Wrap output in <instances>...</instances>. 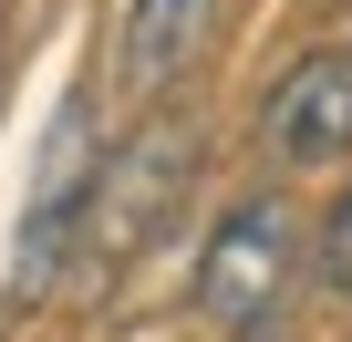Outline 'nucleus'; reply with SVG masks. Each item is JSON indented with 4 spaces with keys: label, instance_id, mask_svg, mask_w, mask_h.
Returning <instances> with one entry per match:
<instances>
[{
    "label": "nucleus",
    "instance_id": "obj_1",
    "mask_svg": "<svg viewBox=\"0 0 352 342\" xmlns=\"http://www.w3.org/2000/svg\"><path fill=\"white\" fill-rule=\"evenodd\" d=\"M187 177H197V135L176 125V114H145L124 145H104V156H94V197H83V239H73V290L124 280V270L166 239Z\"/></svg>",
    "mask_w": 352,
    "mask_h": 342
},
{
    "label": "nucleus",
    "instance_id": "obj_2",
    "mask_svg": "<svg viewBox=\"0 0 352 342\" xmlns=\"http://www.w3.org/2000/svg\"><path fill=\"white\" fill-rule=\"evenodd\" d=\"M94 156H104V135H94V94L73 83V94H63V125H52V145H42V177H32L21 239H11L0 332L32 321L42 301H63V290H73V239H83V197H94Z\"/></svg>",
    "mask_w": 352,
    "mask_h": 342
},
{
    "label": "nucleus",
    "instance_id": "obj_3",
    "mask_svg": "<svg viewBox=\"0 0 352 342\" xmlns=\"http://www.w3.org/2000/svg\"><path fill=\"white\" fill-rule=\"evenodd\" d=\"M290 280H300V218H290V197H239V208L208 228L187 301H197L218 332H259Z\"/></svg>",
    "mask_w": 352,
    "mask_h": 342
},
{
    "label": "nucleus",
    "instance_id": "obj_4",
    "mask_svg": "<svg viewBox=\"0 0 352 342\" xmlns=\"http://www.w3.org/2000/svg\"><path fill=\"white\" fill-rule=\"evenodd\" d=\"M259 145L290 166V177H321V166H352V42L300 52L270 94H259Z\"/></svg>",
    "mask_w": 352,
    "mask_h": 342
},
{
    "label": "nucleus",
    "instance_id": "obj_5",
    "mask_svg": "<svg viewBox=\"0 0 352 342\" xmlns=\"http://www.w3.org/2000/svg\"><path fill=\"white\" fill-rule=\"evenodd\" d=\"M228 0H124V21H114V94L124 104H155L187 83V63L208 52Z\"/></svg>",
    "mask_w": 352,
    "mask_h": 342
},
{
    "label": "nucleus",
    "instance_id": "obj_6",
    "mask_svg": "<svg viewBox=\"0 0 352 342\" xmlns=\"http://www.w3.org/2000/svg\"><path fill=\"white\" fill-rule=\"evenodd\" d=\"M311 280H321L331 301H352V187L331 197V218H321V239H311Z\"/></svg>",
    "mask_w": 352,
    "mask_h": 342
},
{
    "label": "nucleus",
    "instance_id": "obj_7",
    "mask_svg": "<svg viewBox=\"0 0 352 342\" xmlns=\"http://www.w3.org/2000/svg\"><path fill=\"white\" fill-rule=\"evenodd\" d=\"M331 11H352V0H331Z\"/></svg>",
    "mask_w": 352,
    "mask_h": 342
}]
</instances>
